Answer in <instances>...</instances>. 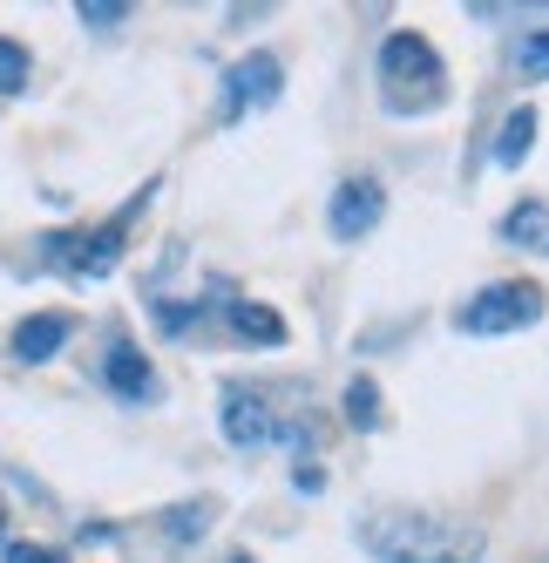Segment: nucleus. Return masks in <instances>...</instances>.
Masks as SVG:
<instances>
[{"mask_svg": "<svg viewBox=\"0 0 549 563\" xmlns=\"http://www.w3.org/2000/svg\"><path fill=\"white\" fill-rule=\"evenodd\" d=\"M508 62L523 75H549V8L516 14V42H508Z\"/></svg>", "mask_w": 549, "mask_h": 563, "instance_id": "9b49d317", "label": "nucleus"}, {"mask_svg": "<svg viewBox=\"0 0 549 563\" xmlns=\"http://www.w3.org/2000/svg\"><path fill=\"white\" fill-rule=\"evenodd\" d=\"M27 75H34V55H27L21 42H8V34H0V96H21V89H27Z\"/></svg>", "mask_w": 549, "mask_h": 563, "instance_id": "2eb2a0df", "label": "nucleus"}, {"mask_svg": "<svg viewBox=\"0 0 549 563\" xmlns=\"http://www.w3.org/2000/svg\"><path fill=\"white\" fill-rule=\"evenodd\" d=\"M529 150H536V109L523 102V109H508V115H502V130H495V150H489V156H495L502 170H516Z\"/></svg>", "mask_w": 549, "mask_h": 563, "instance_id": "f8f14e48", "label": "nucleus"}, {"mask_svg": "<svg viewBox=\"0 0 549 563\" xmlns=\"http://www.w3.org/2000/svg\"><path fill=\"white\" fill-rule=\"evenodd\" d=\"M231 327H238V340H251V346H285V319L271 306L238 299V306H231Z\"/></svg>", "mask_w": 549, "mask_h": 563, "instance_id": "ddd939ff", "label": "nucleus"}, {"mask_svg": "<svg viewBox=\"0 0 549 563\" xmlns=\"http://www.w3.org/2000/svg\"><path fill=\"white\" fill-rule=\"evenodd\" d=\"M102 380H109V394H123V400H156V367L143 360V346H130V340H115L102 353Z\"/></svg>", "mask_w": 549, "mask_h": 563, "instance_id": "6e6552de", "label": "nucleus"}, {"mask_svg": "<svg viewBox=\"0 0 549 563\" xmlns=\"http://www.w3.org/2000/svg\"><path fill=\"white\" fill-rule=\"evenodd\" d=\"M224 563H258V556H245V550H238V556H224Z\"/></svg>", "mask_w": 549, "mask_h": 563, "instance_id": "aec40b11", "label": "nucleus"}, {"mask_svg": "<svg viewBox=\"0 0 549 563\" xmlns=\"http://www.w3.org/2000/svg\"><path fill=\"white\" fill-rule=\"evenodd\" d=\"M346 421H352V428H380V380L360 374V380L346 387Z\"/></svg>", "mask_w": 549, "mask_h": 563, "instance_id": "dca6fc26", "label": "nucleus"}, {"mask_svg": "<svg viewBox=\"0 0 549 563\" xmlns=\"http://www.w3.org/2000/svg\"><path fill=\"white\" fill-rule=\"evenodd\" d=\"M285 89V68L279 55H245L224 68V89H217V123H245L251 109H271Z\"/></svg>", "mask_w": 549, "mask_h": 563, "instance_id": "39448f33", "label": "nucleus"}, {"mask_svg": "<svg viewBox=\"0 0 549 563\" xmlns=\"http://www.w3.org/2000/svg\"><path fill=\"white\" fill-rule=\"evenodd\" d=\"M360 550L373 563H475L482 556V530L441 509H407V503H380L360 516Z\"/></svg>", "mask_w": 549, "mask_h": 563, "instance_id": "f257e3e1", "label": "nucleus"}, {"mask_svg": "<svg viewBox=\"0 0 549 563\" xmlns=\"http://www.w3.org/2000/svg\"><path fill=\"white\" fill-rule=\"evenodd\" d=\"M542 319V286L536 278H502V286H482L475 299H461L455 327L475 333V340H495V333H523Z\"/></svg>", "mask_w": 549, "mask_h": 563, "instance_id": "7ed1b4c3", "label": "nucleus"}, {"mask_svg": "<svg viewBox=\"0 0 549 563\" xmlns=\"http://www.w3.org/2000/svg\"><path fill=\"white\" fill-rule=\"evenodd\" d=\"M143 197H149V190H143ZM143 197H136L123 218H109L102 231H48V238H42L48 265L75 272V278H109V272H115V258H123V238H130V218L143 211Z\"/></svg>", "mask_w": 549, "mask_h": 563, "instance_id": "20e7f679", "label": "nucleus"}, {"mask_svg": "<svg viewBox=\"0 0 549 563\" xmlns=\"http://www.w3.org/2000/svg\"><path fill=\"white\" fill-rule=\"evenodd\" d=\"M82 21L89 27H115V21H123V8H115V0H96V8H82Z\"/></svg>", "mask_w": 549, "mask_h": 563, "instance_id": "a211bd4d", "label": "nucleus"}, {"mask_svg": "<svg viewBox=\"0 0 549 563\" xmlns=\"http://www.w3.org/2000/svg\"><path fill=\"white\" fill-rule=\"evenodd\" d=\"M502 245H516V252H536V258H549V205H542V197H523V205L502 218Z\"/></svg>", "mask_w": 549, "mask_h": 563, "instance_id": "9d476101", "label": "nucleus"}, {"mask_svg": "<svg viewBox=\"0 0 549 563\" xmlns=\"http://www.w3.org/2000/svg\"><path fill=\"white\" fill-rule=\"evenodd\" d=\"M211 522H217V503H183V509H170V516H164V537L190 543V537H204Z\"/></svg>", "mask_w": 549, "mask_h": 563, "instance_id": "4468645a", "label": "nucleus"}, {"mask_svg": "<svg viewBox=\"0 0 549 563\" xmlns=\"http://www.w3.org/2000/svg\"><path fill=\"white\" fill-rule=\"evenodd\" d=\"M61 340H68V319L61 312H34V319H21V327H14V360L42 367V360L61 353Z\"/></svg>", "mask_w": 549, "mask_h": 563, "instance_id": "1a4fd4ad", "label": "nucleus"}, {"mask_svg": "<svg viewBox=\"0 0 549 563\" xmlns=\"http://www.w3.org/2000/svg\"><path fill=\"white\" fill-rule=\"evenodd\" d=\"M373 75H380V102L394 109V115H427L448 96V68H441L435 42H427V34H407V27L380 42Z\"/></svg>", "mask_w": 549, "mask_h": 563, "instance_id": "f03ea898", "label": "nucleus"}, {"mask_svg": "<svg viewBox=\"0 0 549 563\" xmlns=\"http://www.w3.org/2000/svg\"><path fill=\"white\" fill-rule=\"evenodd\" d=\"M320 482H326V468H320V462H299V489H305V496L320 489Z\"/></svg>", "mask_w": 549, "mask_h": 563, "instance_id": "6ab92c4d", "label": "nucleus"}, {"mask_svg": "<svg viewBox=\"0 0 549 563\" xmlns=\"http://www.w3.org/2000/svg\"><path fill=\"white\" fill-rule=\"evenodd\" d=\"M0 563H61L48 543H8V550H0Z\"/></svg>", "mask_w": 549, "mask_h": 563, "instance_id": "f3484780", "label": "nucleus"}, {"mask_svg": "<svg viewBox=\"0 0 549 563\" xmlns=\"http://www.w3.org/2000/svg\"><path fill=\"white\" fill-rule=\"evenodd\" d=\"M386 218V184L380 177H339L333 184V205H326V224H333V238H346V245H352V238H367L373 224Z\"/></svg>", "mask_w": 549, "mask_h": 563, "instance_id": "0eeeda50", "label": "nucleus"}, {"mask_svg": "<svg viewBox=\"0 0 549 563\" xmlns=\"http://www.w3.org/2000/svg\"><path fill=\"white\" fill-rule=\"evenodd\" d=\"M0 543H8V509H0Z\"/></svg>", "mask_w": 549, "mask_h": 563, "instance_id": "412c9836", "label": "nucleus"}, {"mask_svg": "<svg viewBox=\"0 0 549 563\" xmlns=\"http://www.w3.org/2000/svg\"><path fill=\"white\" fill-rule=\"evenodd\" d=\"M285 415L271 408V394L251 387V380H231L224 387V434H231V449H271V441H285Z\"/></svg>", "mask_w": 549, "mask_h": 563, "instance_id": "423d86ee", "label": "nucleus"}]
</instances>
